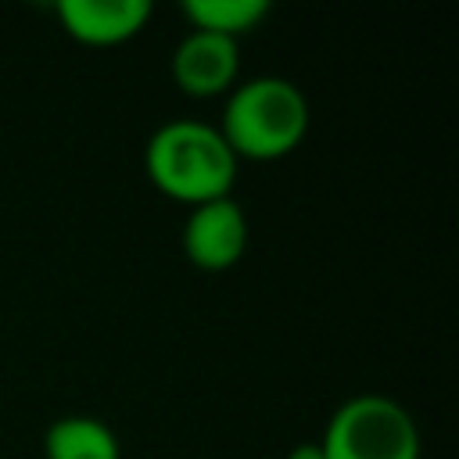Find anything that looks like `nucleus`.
<instances>
[{
  "label": "nucleus",
  "instance_id": "obj_8",
  "mask_svg": "<svg viewBox=\"0 0 459 459\" xmlns=\"http://www.w3.org/2000/svg\"><path fill=\"white\" fill-rule=\"evenodd\" d=\"M183 14L190 29L215 32L226 39H240L269 18V0H186Z\"/></svg>",
  "mask_w": 459,
  "mask_h": 459
},
{
  "label": "nucleus",
  "instance_id": "obj_4",
  "mask_svg": "<svg viewBox=\"0 0 459 459\" xmlns=\"http://www.w3.org/2000/svg\"><path fill=\"white\" fill-rule=\"evenodd\" d=\"M247 251V215L230 197L194 204L183 222V255L204 273L233 269Z\"/></svg>",
  "mask_w": 459,
  "mask_h": 459
},
{
  "label": "nucleus",
  "instance_id": "obj_3",
  "mask_svg": "<svg viewBox=\"0 0 459 459\" xmlns=\"http://www.w3.org/2000/svg\"><path fill=\"white\" fill-rule=\"evenodd\" d=\"M319 448L323 459H420V430L398 398L369 391L333 409Z\"/></svg>",
  "mask_w": 459,
  "mask_h": 459
},
{
  "label": "nucleus",
  "instance_id": "obj_7",
  "mask_svg": "<svg viewBox=\"0 0 459 459\" xmlns=\"http://www.w3.org/2000/svg\"><path fill=\"white\" fill-rule=\"evenodd\" d=\"M43 459H122V445L97 416H61L43 430Z\"/></svg>",
  "mask_w": 459,
  "mask_h": 459
},
{
  "label": "nucleus",
  "instance_id": "obj_9",
  "mask_svg": "<svg viewBox=\"0 0 459 459\" xmlns=\"http://www.w3.org/2000/svg\"><path fill=\"white\" fill-rule=\"evenodd\" d=\"M287 459H323V448H319V441H298L287 452Z\"/></svg>",
  "mask_w": 459,
  "mask_h": 459
},
{
  "label": "nucleus",
  "instance_id": "obj_6",
  "mask_svg": "<svg viewBox=\"0 0 459 459\" xmlns=\"http://www.w3.org/2000/svg\"><path fill=\"white\" fill-rule=\"evenodd\" d=\"M151 0H61L57 18L75 43L118 47L143 32L151 22Z\"/></svg>",
  "mask_w": 459,
  "mask_h": 459
},
{
  "label": "nucleus",
  "instance_id": "obj_1",
  "mask_svg": "<svg viewBox=\"0 0 459 459\" xmlns=\"http://www.w3.org/2000/svg\"><path fill=\"white\" fill-rule=\"evenodd\" d=\"M143 169L165 197L190 208L230 197L237 183V154L222 140L219 126L197 118H172L158 126L143 147Z\"/></svg>",
  "mask_w": 459,
  "mask_h": 459
},
{
  "label": "nucleus",
  "instance_id": "obj_5",
  "mask_svg": "<svg viewBox=\"0 0 459 459\" xmlns=\"http://www.w3.org/2000/svg\"><path fill=\"white\" fill-rule=\"evenodd\" d=\"M172 79L186 97H219L237 86L240 43L190 29L172 50Z\"/></svg>",
  "mask_w": 459,
  "mask_h": 459
},
{
  "label": "nucleus",
  "instance_id": "obj_2",
  "mask_svg": "<svg viewBox=\"0 0 459 459\" xmlns=\"http://www.w3.org/2000/svg\"><path fill=\"white\" fill-rule=\"evenodd\" d=\"M219 133L237 161H276L305 140L308 100L301 86L283 75H255L226 93Z\"/></svg>",
  "mask_w": 459,
  "mask_h": 459
}]
</instances>
